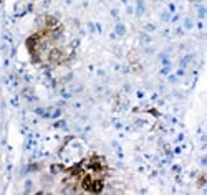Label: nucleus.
I'll list each match as a JSON object with an SVG mask.
<instances>
[{
	"mask_svg": "<svg viewBox=\"0 0 207 195\" xmlns=\"http://www.w3.org/2000/svg\"><path fill=\"white\" fill-rule=\"evenodd\" d=\"M124 32H126L124 25H116V33L118 35H124Z\"/></svg>",
	"mask_w": 207,
	"mask_h": 195,
	"instance_id": "nucleus-7",
	"label": "nucleus"
},
{
	"mask_svg": "<svg viewBox=\"0 0 207 195\" xmlns=\"http://www.w3.org/2000/svg\"><path fill=\"white\" fill-rule=\"evenodd\" d=\"M68 174L70 175H80L81 174V165H75V167L68 169Z\"/></svg>",
	"mask_w": 207,
	"mask_h": 195,
	"instance_id": "nucleus-6",
	"label": "nucleus"
},
{
	"mask_svg": "<svg viewBox=\"0 0 207 195\" xmlns=\"http://www.w3.org/2000/svg\"><path fill=\"white\" fill-rule=\"evenodd\" d=\"M91 183H93V179H91L90 175H83L81 183H80V185H81L83 190H90V188H91Z\"/></svg>",
	"mask_w": 207,
	"mask_h": 195,
	"instance_id": "nucleus-5",
	"label": "nucleus"
},
{
	"mask_svg": "<svg viewBox=\"0 0 207 195\" xmlns=\"http://www.w3.org/2000/svg\"><path fill=\"white\" fill-rule=\"evenodd\" d=\"M25 185H27V192H30V187H32V185H33V183H32V182H30V180H28V182H27V183H25Z\"/></svg>",
	"mask_w": 207,
	"mask_h": 195,
	"instance_id": "nucleus-9",
	"label": "nucleus"
},
{
	"mask_svg": "<svg viewBox=\"0 0 207 195\" xmlns=\"http://www.w3.org/2000/svg\"><path fill=\"white\" fill-rule=\"evenodd\" d=\"M60 170H63V167H61V165H51V174H58V172Z\"/></svg>",
	"mask_w": 207,
	"mask_h": 195,
	"instance_id": "nucleus-8",
	"label": "nucleus"
},
{
	"mask_svg": "<svg viewBox=\"0 0 207 195\" xmlns=\"http://www.w3.org/2000/svg\"><path fill=\"white\" fill-rule=\"evenodd\" d=\"M48 60H50V63L58 65V63H61L63 60H65V55H63V51L60 48H51L50 53H48Z\"/></svg>",
	"mask_w": 207,
	"mask_h": 195,
	"instance_id": "nucleus-2",
	"label": "nucleus"
},
{
	"mask_svg": "<svg viewBox=\"0 0 207 195\" xmlns=\"http://www.w3.org/2000/svg\"><path fill=\"white\" fill-rule=\"evenodd\" d=\"M186 27H187V28H191V27H192V22H191V20H187V22H186Z\"/></svg>",
	"mask_w": 207,
	"mask_h": 195,
	"instance_id": "nucleus-10",
	"label": "nucleus"
},
{
	"mask_svg": "<svg viewBox=\"0 0 207 195\" xmlns=\"http://www.w3.org/2000/svg\"><path fill=\"white\" fill-rule=\"evenodd\" d=\"M60 23H58V18L53 15H47L45 17V27H47V30H53V28H56Z\"/></svg>",
	"mask_w": 207,
	"mask_h": 195,
	"instance_id": "nucleus-3",
	"label": "nucleus"
},
{
	"mask_svg": "<svg viewBox=\"0 0 207 195\" xmlns=\"http://www.w3.org/2000/svg\"><path fill=\"white\" fill-rule=\"evenodd\" d=\"M40 38H42V33H35V35L28 37V40H27V48H28V51H30L32 55L33 53H38Z\"/></svg>",
	"mask_w": 207,
	"mask_h": 195,
	"instance_id": "nucleus-1",
	"label": "nucleus"
},
{
	"mask_svg": "<svg viewBox=\"0 0 207 195\" xmlns=\"http://www.w3.org/2000/svg\"><path fill=\"white\" fill-rule=\"evenodd\" d=\"M103 188H105V183H103V180H93V183H91V188H90V192L100 193V192H103Z\"/></svg>",
	"mask_w": 207,
	"mask_h": 195,
	"instance_id": "nucleus-4",
	"label": "nucleus"
}]
</instances>
